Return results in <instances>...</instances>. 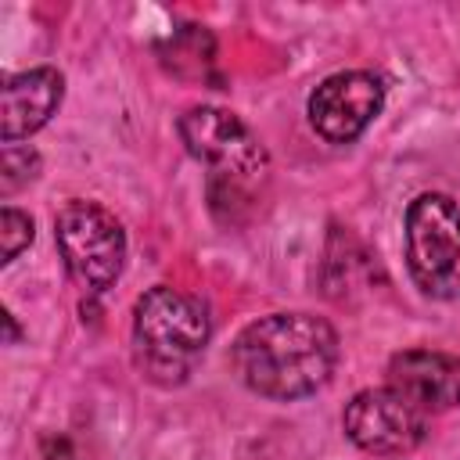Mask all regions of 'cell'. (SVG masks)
Returning <instances> with one entry per match:
<instances>
[{
	"label": "cell",
	"instance_id": "cell-1",
	"mask_svg": "<svg viewBox=\"0 0 460 460\" xmlns=\"http://www.w3.org/2000/svg\"><path fill=\"white\" fill-rule=\"evenodd\" d=\"M237 381L277 402L320 392L338 367V331L316 313H266L230 345Z\"/></svg>",
	"mask_w": 460,
	"mask_h": 460
},
{
	"label": "cell",
	"instance_id": "cell-5",
	"mask_svg": "<svg viewBox=\"0 0 460 460\" xmlns=\"http://www.w3.org/2000/svg\"><path fill=\"white\" fill-rule=\"evenodd\" d=\"M54 241L65 270L86 295H104L115 288L126 266V230L101 201L72 198L54 216Z\"/></svg>",
	"mask_w": 460,
	"mask_h": 460
},
{
	"label": "cell",
	"instance_id": "cell-6",
	"mask_svg": "<svg viewBox=\"0 0 460 460\" xmlns=\"http://www.w3.org/2000/svg\"><path fill=\"white\" fill-rule=\"evenodd\" d=\"M431 413L420 410L410 395L392 385L363 388L345 402L341 428L349 442L374 456H402L413 453L428 438Z\"/></svg>",
	"mask_w": 460,
	"mask_h": 460
},
{
	"label": "cell",
	"instance_id": "cell-10",
	"mask_svg": "<svg viewBox=\"0 0 460 460\" xmlns=\"http://www.w3.org/2000/svg\"><path fill=\"white\" fill-rule=\"evenodd\" d=\"M212 58H216V43H212V36H208L205 29H198V25H183V29L172 36L169 50H165V65H169L176 75H183V79H190V75L201 79V75L208 72Z\"/></svg>",
	"mask_w": 460,
	"mask_h": 460
},
{
	"label": "cell",
	"instance_id": "cell-8",
	"mask_svg": "<svg viewBox=\"0 0 460 460\" xmlns=\"http://www.w3.org/2000/svg\"><path fill=\"white\" fill-rule=\"evenodd\" d=\"M61 97H65V75L50 65L7 75L4 90H0V137H4V144H14V140L43 129L50 122V115L61 108Z\"/></svg>",
	"mask_w": 460,
	"mask_h": 460
},
{
	"label": "cell",
	"instance_id": "cell-11",
	"mask_svg": "<svg viewBox=\"0 0 460 460\" xmlns=\"http://www.w3.org/2000/svg\"><path fill=\"white\" fill-rule=\"evenodd\" d=\"M32 234H36V223L29 212L14 208V205H4L0 212V262H14L22 248L32 244Z\"/></svg>",
	"mask_w": 460,
	"mask_h": 460
},
{
	"label": "cell",
	"instance_id": "cell-2",
	"mask_svg": "<svg viewBox=\"0 0 460 460\" xmlns=\"http://www.w3.org/2000/svg\"><path fill=\"white\" fill-rule=\"evenodd\" d=\"M176 129L183 147L201 165H208V201L216 212H223L226 205L234 216V208L266 183L270 155L262 140L248 129V122H241L234 111L216 104H194L180 115Z\"/></svg>",
	"mask_w": 460,
	"mask_h": 460
},
{
	"label": "cell",
	"instance_id": "cell-4",
	"mask_svg": "<svg viewBox=\"0 0 460 460\" xmlns=\"http://www.w3.org/2000/svg\"><path fill=\"white\" fill-rule=\"evenodd\" d=\"M406 270L420 295L435 302L460 298V205L449 194L424 190L402 216Z\"/></svg>",
	"mask_w": 460,
	"mask_h": 460
},
{
	"label": "cell",
	"instance_id": "cell-12",
	"mask_svg": "<svg viewBox=\"0 0 460 460\" xmlns=\"http://www.w3.org/2000/svg\"><path fill=\"white\" fill-rule=\"evenodd\" d=\"M36 172H40V155L32 147L4 144V155H0V183H4V194L25 187L29 180H36Z\"/></svg>",
	"mask_w": 460,
	"mask_h": 460
},
{
	"label": "cell",
	"instance_id": "cell-3",
	"mask_svg": "<svg viewBox=\"0 0 460 460\" xmlns=\"http://www.w3.org/2000/svg\"><path fill=\"white\" fill-rule=\"evenodd\" d=\"M208 309L169 284L147 288L133 305V356L147 381L183 385L208 345Z\"/></svg>",
	"mask_w": 460,
	"mask_h": 460
},
{
	"label": "cell",
	"instance_id": "cell-9",
	"mask_svg": "<svg viewBox=\"0 0 460 460\" xmlns=\"http://www.w3.org/2000/svg\"><path fill=\"white\" fill-rule=\"evenodd\" d=\"M388 385L410 395L420 410H453L460 406V356L435 349H406L388 363Z\"/></svg>",
	"mask_w": 460,
	"mask_h": 460
},
{
	"label": "cell",
	"instance_id": "cell-7",
	"mask_svg": "<svg viewBox=\"0 0 460 460\" xmlns=\"http://www.w3.org/2000/svg\"><path fill=\"white\" fill-rule=\"evenodd\" d=\"M385 108V79L367 68H349L320 79L305 101L309 126L327 144H352Z\"/></svg>",
	"mask_w": 460,
	"mask_h": 460
}]
</instances>
